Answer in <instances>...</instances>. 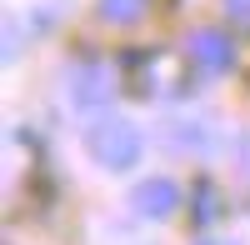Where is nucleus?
<instances>
[{
	"instance_id": "nucleus-4",
	"label": "nucleus",
	"mask_w": 250,
	"mask_h": 245,
	"mask_svg": "<svg viewBox=\"0 0 250 245\" xmlns=\"http://www.w3.org/2000/svg\"><path fill=\"white\" fill-rule=\"evenodd\" d=\"M190 55L200 70H230L235 65V40L225 30H195L190 35Z\"/></svg>"
},
{
	"instance_id": "nucleus-6",
	"label": "nucleus",
	"mask_w": 250,
	"mask_h": 245,
	"mask_svg": "<svg viewBox=\"0 0 250 245\" xmlns=\"http://www.w3.org/2000/svg\"><path fill=\"white\" fill-rule=\"evenodd\" d=\"M225 5V15L235 20V25H250V0H220Z\"/></svg>"
},
{
	"instance_id": "nucleus-1",
	"label": "nucleus",
	"mask_w": 250,
	"mask_h": 245,
	"mask_svg": "<svg viewBox=\"0 0 250 245\" xmlns=\"http://www.w3.org/2000/svg\"><path fill=\"white\" fill-rule=\"evenodd\" d=\"M85 150H90L95 165H105V170H130L140 160V150H145V140H140V130L125 115H100L85 130Z\"/></svg>"
},
{
	"instance_id": "nucleus-5",
	"label": "nucleus",
	"mask_w": 250,
	"mask_h": 245,
	"mask_svg": "<svg viewBox=\"0 0 250 245\" xmlns=\"http://www.w3.org/2000/svg\"><path fill=\"white\" fill-rule=\"evenodd\" d=\"M100 20H105V25H135V20L150 10V0H100Z\"/></svg>"
},
{
	"instance_id": "nucleus-3",
	"label": "nucleus",
	"mask_w": 250,
	"mask_h": 245,
	"mask_svg": "<svg viewBox=\"0 0 250 245\" xmlns=\"http://www.w3.org/2000/svg\"><path fill=\"white\" fill-rule=\"evenodd\" d=\"M110 90H115V80H110V70L100 60H85V65L70 70V100L80 110H100L110 100Z\"/></svg>"
},
{
	"instance_id": "nucleus-2",
	"label": "nucleus",
	"mask_w": 250,
	"mask_h": 245,
	"mask_svg": "<svg viewBox=\"0 0 250 245\" xmlns=\"http://www.w3.org/2000/svg\"><path fill=\"white\" fill-rule=\"evenodd\" d=\"M130 205L145 220H170L180 210V185H175L170 175H150V180H140V185L130 190Z\"/></svg>"
}]
</instances>
